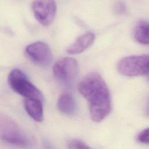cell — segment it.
Listing matches in <instances>:
<instances>
[{
  "instance_id": "14",
  "label": "cell",
  "mask_w": 149,
  "mask_h": 149,
  "mask_svg": "<svg viewBox=\"0 0 149 149\" xmlns=\"http://www.w3.org/2000/svg\"><path fill=\"white\" fill-rule=\"evenodd\" d=\"M115 11L119 14H123L126 11V6L124 3L122 2H118L115 4L114 7Z\"/></svg>"
},
{
  "instance_id": "8",
  "label": "cell",
  "mask_w": 149,
  "mask_h": 149,
  "mask_svg": "<svg viewBox=\"0 0 149 149\" xmlns=\"http://www.w3.org/2000/svg\"><path fill=\"white\" fill-rule=\"evenodd\" d=\"M95 35L91 32L86 33L79 37L67 48V52L71 55L79 54L89 48L94 42Z\"/></svg>"
},
{
  "instance_id": "16",
  "label": "cell",
  "mask_w": 149,
  "mask_h": 149,
  "mask_svg": "<svg viewBox=\"0 0 149 149\" xmlns=\"http://www.w3.org/2000/svg\"><path fill=\"white\" fill-rule=\"evenodd\" d=\"M146 77H147V80L149 81V71H148V73L146 74Z\"/></svg>"
},
{
  "instance_id": "5",
  "label": "cell",
  "mask_w": 149,
  "mask_h": 149,
  "mask_svg": "<svg viewBox=\"0 0 149 149\" xmlns=\"http://www.w3.org/2000/svg\"><path fill=\"white\" fill-rule=\"evenodd\" d=\"M79 64L77 61L70 57L63 58L56 62L53 66L55 78L65 86L72 84L79 73Z\"/></svg>"
},
{
  "instance_id": "15",
  "label": "cell",
  "mask_w": 149,
  "mask_h": 149,
  "mask_svg": "<svg viewBox=\"0 0 149 149\" xmlns=\"http://www.w3.org/2000/svg\"><path fill=\"white\" fill-rule=\"evenodd\" d=\"M146 112V114H147V115L149 116V98H148V101H147V102Z\"/></svg>"
},
{
  "instance_id": "4",
  "label": "cell",
  "mask_w": 149,
  "mask_h": 149,
  "mask_svg": "<svg viewBox=\"0 0 149 149\" xmlns=\"http://www.w3.org/2000/svg\"><path fill=\"white\" fill-rule=\"evenodd\" d=\"M117 69L125 76L146 75L149 71V54L125 57L118 62Z\"/></svg>"
},
{
  "instance_id": "12",
  "label": "cell",
  "mask_w": 149,
  "mask_h": 149,
  "mask_svg": "<svg viewBox=\"0 0 149 149\" xmlns=\"http://www.w3.org/2000/svg\"><path fill=\"white\" fill-rule=\"evenodd\" d=\"M68 147L72 149H79V148H89L90 147L83 141L79 139H73L68 144Z\"/></svg>"
},
{
  "instance_id": "13",
  "label": "cell",
  "mask_w": 149,
  "mask_h": 149,
  "mask_svg": "<svg viewBox=\"0 0 149 149\" xmlns=\"http://www.w3.org/2000/svg\"><path fill=\"white\" fill-rule=\"evenodd\" d=\"M137 140L143 144H149V127L143 130L139 134Z\"/></svg>"
},
{
  "instance_id": "7",
  "label": "cell",
  "mask_w": 149,
  "mask_h": 149,
  "mask_svg": "<svg viewBox=\"0 0 149 149\" xmlns=\"http://www.w3.org/2000/svg\"><path fill=\"white\" fill-rule=\"evenodd\" d=\"M26 54L35 63L48 65L52 60V54L49 45L44 42L36 41L26 48Z\"/></svg>"
},
{
  "instance_id": "3",
  "label": "cell",
  "mask_w": 149,
  "mask_h": 149,
  "mask_svg": "<svg viewBox=\"0 0 149 149\" xmlns=\"http://www.w3.org/2000/svg\"><path fill=\"white\" fill-rule=\"evenodd\" d=\"M11 88L25 98H37L44 101L42 93L28 79L26 74L19 69H13L8 76Z\"/></svg>"
},
{
  "instance_id": "10",
  "label": "cell",
  "mask_w": 149,
  "mask_h": 149,
  "mask_svg": "<svg viewBox=\"0 0 149 149\" xmlns=\"http://www.w3.org/2000/svg\"><path fill=\"white\" fill-rule=\"evenodd\" d=\"M57 107L59 111L64 115L73 116L77 112V104L72 95L63 93L58 100Z\"/></svg>"
},
{
  "instance_id": "2",
  "label": "cell",
  "mask_w": 149,
  "mask_h": 149,
  "mask_svg": "<svg viewBox=\"0 0 149 149\" xmlns=\"http://www.w3.org/2000/svg\"><path fill=\"white\" fill-rule=\"evenodd\" d=\"M0 135L3 141L22 147H30L34 143L30 136L24 132L13 120L6 116L1 118Z\"/></svg>"
},
{
  "instance_id": "1",
  "label": "cell",
  "mask_w": 149,
  "mask_h": 149,
  "mask_svg": "<svg viewBox=\"0 0 149 149\" xmlns=\"http://www.w3.org/2000/svg\"><path fill=\"white\" fill-rule=\"evenodd\" d=\"M78 90L88 103L90 115L93 121L100 122L109 115L111 109L110 92L99 73L91 72L86 75L80 81Z\"/></svg>"
},
{
  "instance_id": "11",
  "label": "cell",
  "mask_w": 149,
  "mask_h": 149,
  "mask_svg": "<svg viewBox=\"0 0 149 149\" xmlns=\"http://www.w3.org/2000/svg\"><path fill=\"white\" fill-rule=\"evenodd\" d=\"M134 37L139 43L145 45L149 44V22L139 21L135 26Z\"/></svg>"
},
{
  "instance_id": "9",
  "label": "cell",
  "mask_w": 149,
  "mask_h": 149,
  "mask_svg": "<svg viewBox=\"0 0 149 149\" xmlns=\"http://www.w3.org/2000/svg\"><path fill=\"white\" fill-rule=\"evenodd\" d=\"M43 101L37 98H25L24 106L27 114L35 121L41 122L44 119Z\"/></svg>"
},
{
  "instance_id": "6",
  "label": "cell",
  "mask_w": 149,
  "mask_h": 149,
  "mask_svg": "<svg viewBox=\"0 0 149 149\" xmlns=\"http://www.w3.org/2000/svg\"><path fill=\"white\" fill-rule=\"evenodd\" d=\"M31 8L34 17L41 24L49 26L53 22L56 12L55 0H34Z\"/></svg>"
}]
</instances>
